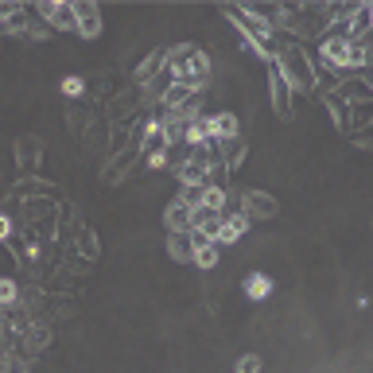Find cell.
Listing matches in <instances>:
<instances>
[{
  "label": "cell",
  "instance_id": "1",
  "mask_svg": "<svg viewBox=\"0 0 373 373\" xmlns=\"http://www.w3.org/2000/svg\"><path fill=\"white\" fill-rule=\"evenodd\" d=\"M163 62L171 66L175 82L186 85V90H199V85L210 78L206 54H202L199 47H191V43H179V47H171V51H163Z\"/></svg>",
  "mask_w": 373,
  "mask_h": 373
},
{
  "label": "cell",
  "instance_id": "2",
  "mask_svg": "<svg viewBox=\"0 0 373 373\" xmlns=\"http://www.w3.org/2000/svg\"><path fill=\"white\" fill-rule=\"evenodd\" d=\"M70 12H74V31L82 39H97L101 35V12H97V4H70Z\"/></svg>",
  "mask_w": 373,
  "mask_h": 373
},
{
  "label": "cell",
  "instance_id": "3",
  "mask_svg": "<svg viewBox=\"0 0 373 373\" xmlns=\"http://www.w3.org/2000/svg\"><path fill=\"white\" fill-rule=\"evenodd\" d=\"M191 214H194V206L183 199V194H179V199L167 206L163 222H167V230H171V233H191Z\"/></svg>",
  "mask_w": 373,
  "mask_h": 373
},
{
  "label": "cell",
  "instance_id": "4",
  "mask_svg": "<svg viewBox=\"0 0 373 373\" xmlns=\"http://www.w3.org/2000/svg\"><path fill=\"white\" fill-rule=\"evenodd\" d=\"M140 148H144V160H152V155H167V132H163V121H148L144 124V140H140Z\"/></svg>",
  "mask_w": 373,
  "mask_h": 373
},
{
  "label": "cell",
  "instance_id": "5",
  "mask_svg": "<svg viewBox=\"0 0 373 373\" xmlns=\"http://www.w3.org/2000/svg\"><path fill=\"white\" fill-rule=\"evenodd\" d=\"M218 256H222V249H218V241L210 237H199V233H191V261L199 264V268H214Z\"/></svg>",
  "mask_w": 373,
  "mask_h": 373
},
{
  "label": "cell",
  "instance_id": "6",
  "mask_svg": "<svg viewBox=\"0 0 373 373\" xmlns=\"http://www.w3.org/2000/svg\"><path fill=\"white\" fill-rule=\"evenodd\" d=\"M35 12L43 16V20H51L54 28H66V31H74V12H70V4H51V0H39L35 4Z\"/></svg>",
  "mask_w": 373,
  "mask_h": 373
},
{
  "label": "cell",
  "instance_id": "7",
  "mask_svg": "<svg viewBox=\"0 0 373 373\" xmlns=\"http://www.w3.org/2000/svg\"><path fill=\"white\" fill-rule=\"evenodd\" d=\"M206 124H210V144H222V140H233L237 136V117L233 113H218V117H206Z\"/></svg>",
  "mask_w": 373,
  "mask_h": 373
},
{
  "label": "cell",
  "instance_id": "8",
  "mask_svg": "<svg viewBox=\"0 0 373 373\" xmlns=\"http://www.w3.org/2000/svg\"><path fill=\"white\" fill-rule=\"evenodd\" d=\"M245 230H249V218L245 214H230V218H222V222H218L214 241H218V245H233V241H237Z\"/></svg>",
  "mask_w": 373,
  "mask_h": 373
},
{
  "label": "cell",
  "instance_id": "9",
  "mask_svg": "<svg viewBox=\"0 0 373 373\" xmlns=\"http://www.w3.org/2000/svg\"><path fill=\"white\" fill-rule=\"evenodd\" d=\"M276 214V202L261 191H249L245 194V218H272Z\"/></svg>",
  "mask_w": 373,
  "mask_h": 373
},
{
  "label": "cell",
  "instance_id": "10",
  "mask_svg": "<svg viewBox=\"0 0 373 373\" xmlns=\"http://www.w3.org/2000/svg\"><path fill=\"white\" fill-rule=\"evenodd\" d=\"M323 59L331 62V66H346V59H350V39L331 35V39L323 43Z\"/></svg>",
  "mask_w": 373,
  "mask_h": 373
},
{
  "label": "cell",
  "instance_id": "11",
  "mask_svg": "<svg viewBox=\"0 0 373 373\" xmlns=\"http://www.w3.org/2000/svg\"><path fill=\"white\" fill-rule=\"evenodd\" d=\"M268 62H272V105H276V113H288V78L280 74L276 59H268Z\"/></svg>",
  "mask_w": 373,
  "mask_h": 373
},
{
  "label": "cell",
  "instance_id": "12",
  "mask_svg": "<svg viewBox=\"0 0 373 373\" xmlns=\"http://www.w3.org/2000/svg\"><path fill=\"white\" fill-rule=\"evenodd\" d=\"M245 295L249 300H268L272 295V276H264V272H249L245 276Z\"/></svg>",
  "mask_w": 373,
  "mask_h": 373
},
{
  "label": "cell",
  "instance_id": "13",
  "mask_svg": "<svg viewBox=\"0 0 373 373\" xmlns=\"http://www.w3.org/2000/svg\"><path fill=\"white\" fill-rule=\"evenodd\" d=\"M199 206L210 210V214H222V210H225V191H222V186H202Z\"/></svg>",
  "mask_w": 373,
  "mask_h": 373
},
{
  "label": "cell",
  "instance_id": "14",
  "mask_svg": "<svg viewBox=\"0 0 373 373\" xmlns=\"http://www.w3.org/2000/svg\"><path fill=\"white\" fill-rule=\"evenodd\" d=\"M167 249H171V261H191V233H171Z\"/></svg>",
  "mask_w": 373,
  "mask_h": 373
},
{
  "label": "cell",
  "instance_id": "15",
  "mask_svg": "<svg viewBox=\"0 0 373 373\" xmlns=\"http://www.w3.org/2000/svg\"><path fill=\"white\" fill-rule=\"evenodd\" d=\"M369 16H373L369 4H357V8H354V28H350V35H365V28H369Z\"/></svg>",
  "mask_w": 373,
  "mask_h": 373
},
{
  "label": "cell",
  "instance_id": "16",
  "mask_svg": "<svg viewBox=\"0 0 373 373\" xmlns=\"http://www.w3.org/2000/svg\"><path fill=\"white\" fill-rule=\"evenodd\" d=\"M16 295H20V288H16V280H0V307H12L16 303Z\"/></svg>",
  "mask_w": 373,
  "mask_h": 373
},
{
  "label": "cell",
  "instance_id": "17",
  "mask_svg": "<svg viewBox=\"0 0 373 373\" xmlns=\"http://www.w3.org/2000/svg\"><path fill=\"white\" fill-rule=\"evenodd\" d=\"M233 373H261V357L256 354H241L237 365H233Z\"/></svg>",
  "mask_w": 373,
  "mask_h": 373
},
{
  "label": "cell",
  "instance_id": "18",
  "mask_svg": "<svg viewBox=\"0 0 373 373\" xmlns=\"http://www.w3.org/2000/svg\"><path fill=\"white\" fill-rule=\"evenodd\" d=\"M160 66H163V51H160V54H152V59H148L144 66L136 70V82H148V78H152V74H155V70H160Z\"/></svg>",
  "mask_w": 373,
  "mask_h": 373
},
{
  "label": "cell",
  "instance_id": "19",
  "mask_svg": "<svg viewBox=\"0 0 373 373\" xmlns=\"http://www.w3.org/2000/svg\"><path fill=\"white\" fill-rule=\"evenodd\" d=\"M82 90H85V82H82L78 74L62 78V93H66V97H82Z\"/></svg>",
  "mask_w": 373,
  "mask_h": 373
},
{
  "label": "cell",
  "instance_id": "20",
  "mask_svg": "<svg viewBox=\"0 0 373 373\" xmlns=\"http://www.w3.org/2000/svg\"><path fill=\"white\" fill-rule=\"evenodd\" d=\"M8 233H12V218H8V214H0V241H4Z\"/></svg>",
  "mask_w": 373,
  "mask_h": 373
},
{
  "label": "cell",
  "instance_id": "21",
  "mask_svg": "<svg viewBox=\"0 0 373 373\" xmlns=\"http://www.w3.org/2000/svg\"><path fill=\"white\" fill-rule=\"evenodd\" d=\"M4 369H8V373H23V365L16 362V357H4Z\"/></svg>",
  "mask_w": 373,
  "mask_h": 373
},
{
  "label": "cell",
  "instance_id": "22",
  "mask_svg": "<svg viewBox=\"0 0 373 373\" xmlns=\"http://www.w3.org/2000/svg\"><path fill=\"white\" fill-rule=\"evenodd\" d=\"M0 346H4V331H0Z\"/></svg>",
  "mask_w": 373,
  "mask_h": 373
}]
</instances>
